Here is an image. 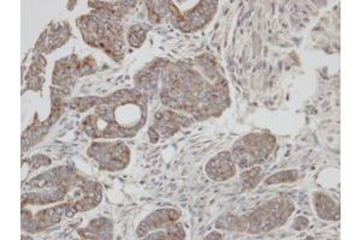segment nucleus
Wrapping results in <instances>:
<instances>
[{
  "label": "nucleus",
  "instance_id": "1",
  "mask_svg": "<svg viewBox=\"0 0 361 240\" xmlns=\"http://www.w3.org/2000/svg\"><path fill=\"white\" fill-rule=\"evenodd\" d=\"M147 99L139 90H119L99 99L94 113L88 115L83 127L93 139L134 137L146 124Z\"/></svg>",
  "mask_w": 361,
  "mask_h": 240
},
{
  "label": "nucleus",
  "instance_id": "2",
  "mask_svg": "<svg viewBox=\"0 0 361 240\" xmlns=\"http://www.w3.org/2000/svg\"><path fill=\"white\" fill-rule=\"evenodd\" d=\"M95 13L78 20V27L82 32L83 39L88 45L102 49L111 58L118 61L123 56V27L121 18L123 16L122 8H127L128 3H121L118 6L100 3Z\"/></svg>",
  "mask_w": 361,
  "mask_h": 240
},
{
  "label": "nucleus",
  "instance_id": "3",
  "mask_svg": "<svg viewBox=\"0 0 361 240\" xmlns=\"http://www.w3.org/2000/svg\"><path fill=\"white\" fill-rule=\"evenodd\" d=\"M180 213L175 209H161L148 215L137 228V236L144 239H185V233L182 225L177 221Z\"/></svg>",
  "mask_w": 361,
  "mask_h": 240
},
{
  "label": "nucleus",
  "instance_id": "4",
  "mask_svg": "<svg viewBox=\"0 0 361 240\" xmlns=\"http://www.w3.org/2000/svg\"><path fill=\"white\" fill-rule=\"evenodd\" d=\"M276 139L267 132L246 136L234 146V161L241 168H248L255 163H262L274 151Z\"/></svg>",
  "mask_w": 361,
  "mask_h": 240
},
{
  "label": "nucleus",
  "instance_id": "5",
  "mask_svg": "<svg viewBox=\"0 0 361 240\" xmlns=\"http://www.w3.org/2000/svg\"><path fill=\"white\" fill-rule=\"evenodd\" d=\"M88 155L98 161L102 170L107 171L123 170L130 159V151L122 141L93 143Z\"/></svg>",
  "mask_w": 361,
  "mask_h": 240
},
{
  "label": "nucleus",
  "instance_id": "6",
  "mask_svg": "<svg viewBox=\"0 0 361 240\" xmlns=\"http://www.w3.org/2000/svg\"><path fill=\"white\" fill-rule=\"evenodd\" d=\"M294 212V204L289 200H274L265 207L260 208L250 217L248 227H257L255 233L260 231H270L272 228L279 227L289 219Z\"/></svg>",
  "mask_w": 361,
  "mask_h": 240
},
{
  "label": "nucleus",
  "instance_id": "7",
  "mask_svg": "<svg viewBox=\"0 0 361 240\" xmlns=\"http://www.w3.org/2000/svg\"><path fill=\"white\" fill-rule=\"evenodd\" d=\"M206 172L214 180H226L231 178L235 175L234 159L231 158L230 153H221L207 163Z\"/></svg>",
  "mask_w": 361,
  "mask_h": 240
},
{
  "label": "nucleus",
  "instance_id": "8",
  "mask_svg": "<svg viewBox=\"0 0 361 240\" xmlns=\"http://www.w3.org/2000/svg\"><path fill=\"white\" fill-rule=\"evenodd\" d=\"M314 210L323 220L335 221L340 219V208L336 202L323 192H317L313 196Z\"/></svg>",
  "mask_w": 361,
  "mask_h": 240
},
{
  "label": "nucleus",
  "instance_id": "9",
  "mask_svg": "<svg viewBox=\"0 0 361 240\" xmlns=\"http://www.w3.org/2000/svg\"><path fill=\"white\" fill-rule=\"evenodd\" d=\"M146 33H147V30L142 28V25H134L129 33V44L134 47H140L144 44Z\"/></svg>",
  "mask_w": 361,
  "mask_h": 240
}]
</instances>
